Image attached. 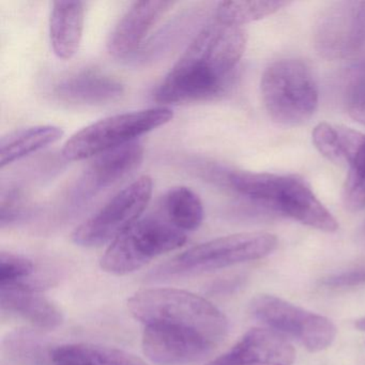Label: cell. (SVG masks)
I'll return each instance as SVG.
<instances>
[{
  "mask_svg": "<svg viewBox=\"0 0 365 365\" xmlns=\"http://www.w3.org/2000/svg\"><path fill=\"white\" fill-rule=\"evenodd\" d=\"M315 48L324 58L365 61V1H339L327 8L315 27Z\"/></svg>",
  "mask_w": 365,
  "mask_h": 365,
  "instance_id": "30bf717a",
  "label": "cell"
},
{
  "mask_svg": "<svg viewBox=\"0 0 365 365\" xmlns=\"http://www.w3.org/2000/svg\"><path fill=\"white\" fill-rule=\"evenodd\" d=\"M166 220L183 232L197 230L204 220V207L200 196L187 187H175L164 195Z\"/></svg>",
  "mask_w": 365,
  "mask_h": 365,
  "instance_id": "44dd1931",
  "label": "cell"
},
{
  "mask_svg": "<svg viewBox=\"0 0 365 365\" xmlns=\"http://www.w3.org/2000/svg\"><path fill=\"white\" fill-rule=\"evenodd\" d=\"M312 138L324 157L349 166L344 187L345 206L354 212L365 209V134L320 123L314 129Z\"/></svg>",
  "mask_w": 365,
  "mask_h": 365,
  "instance_id": "8fae6325",
  "label": "cell"
},
{
  "mask_svg": "<svg viewBox=\"0 0 365 365\" xmlns=\"http://www.w3.org/2000/svg\"><path fill=\"white\" fill-rule=\"evenodd\" d=\"M277 247L268 232H242L220 237L191 247L162 264L153 277L198 274L266 257Z\"/></svg>",
  "mask_w": 365,
  "mask_h": 365,
  "instance_id": "5b68a950",
  "label": "cell"
},
{
  "mask_svg": "<svg viewBox=\"0 0 365 365\" xmlns=\"http://www.w3.org/2000/svg\"><path fill=\"white\" fill-rule=\"evenodd\" d=\"M356 329L360 331H365V317L360 318L356 322Z\"/></svg>",
  "mask_w": 365,
  "mask_h": 365,
  "instance_id": "4316f807",
  "label": "cell"
},
{
  "mask_svg": "<svg viewBox=\"0 0 365 365\" xmlns=\"http://www.w3.org/2000/svg\"><path fill=\"white\" fill-rule=\"evenodd\" d=\"M294 359V346L285 336L269 328H253L207 365H292Z\"/></svg>",
  "mask_w": 365,
  "mask_h": 365,
  "instance_id": "5bb4252c",
  "label": "cell"
},
{
  "mask_svg": "<svg viewBox=\"0 0 365 365\" xmlns=\"http://www.w3.org/2000/svg\"><path fill=\"white\" fill-rule=\"evenodd\" d=\"M63 134V130L56 125H36L4 136L0 140V168L55 144Z\"/></svg>",
  "mask_w": 365,
  "mask_h": 365,
  "instance_id": "d6986e66",
  "label": "cell"
},
{
  "mask_svg": "<svg viewBox=\"0 0 365 365\" xmlns=\"http://www.w3.org/2000/svg\"><path fill=\"white\" fill-rule=\"evenodd\" d=\"M125 87L117 78L99 71L85 69L74 72L59 81L55 86L57 99L73 106H103L116 101Z\"/></svg>",
  "mask_w": 365,
  "mask_h": 365,
  "instance_id": "2e32d148",
  "label": "cell"
},
{
  "mask_svg": "<svg viewBox=\"0 0 365 365\" xmlns=\"http://www.w3.org/2000/svg\"><path fill=\"white\" fill-rule=\"evenodd\" d=\"M260 86L267 113L279 125H302L317 110L315 78L309 68L298 59L271 63L262 74Z\"/></svg>",
  "mask_w": 365,
  "mask_h": 365,
  "instance_id": "277c9868",
  "label": "cell"
},
{
  "mask_svg": "<svg viewBox=\"0 0 365 365\" xmlns=\"http://www.w3.org/2000/svg\"><path fill=\"white\" fill-rule=\"evenodd\" d=\"M151 177L142 176L116 194L108 204L81 224L72 240L84 247L112 242L140 220L153 195Z\"/></svg>",
  "mask_w": 365,
  "mask_h": 365,
  "instance_id": "ba28073f",
  "label": "cell"
},
{
  "mask_svg": "<svg viewBox=\"0 0 365 365\" xmlns=\"http://www.w3.org/2000/svg\"><path fill=\"white\" fill-rule=\"evenodd\" d=\"M41 337L29 330L10 333L4 344V349L10 359L22 365H46L52 350L48 351Z\"/></svg>",
  "mask_w": 365,
  "mask_h": 365,
  "instance_id": "603a6c76",
  "label": "cell"
},
{
  "mask_svg": "<svg viewBox=\"0 0 365 365\" xmlns=\"http://www.w3.org/2000/svg\"><path fill=\"white\" fill-rule=\"evenodd\" d=\"M144 160V148L138 142L97 155L87 166L73 189V200L85 202L133 174Z\"/></svg>",
  "mask_w": 365,
  "mask_h": 365,
  "instance_id": "4fadbf2b",
  "label": "cell"
},
{
  "mask_svg": "<svg viewBox=\"0 0 365 365\" xmlns=\"http://www.w3.org/2000/svg\"><path fill=\"white\" fill-rule=\"evenodd\" d=\"M53 362L71 365H147L145 361L118 348L95 344H71L52 350Z\"/></svg>",
  "mask_w": 365,
  "mask_h": 365,
  "instance_id": "ffe728a7",
  "label": "cell"
},
{
  "mask_svg": "<svg viewBox=\"0 0 365 365\" xmlns=\"http://www.w3.org/2000/svg\"><path fill=\"white\" fill-rule=\"evenodd\" d=\"M35 271V264L24 256L10 252L0 254V285L20 283L21 279L31 277Z\"/></svg>",
  "mask_w": 365,
  "mask_h": 365,
  "instance_id": "d4e9b609",
  "label": "cell"
},
{
  "mask_svg": "<svg viewBox=\"0 0 365 365\" xmlns=\"http://www.w3.org/2000/svg\"><path fill=\"white\" fill-rule=\"evenodd\" d=\"M174 1H136L115 25L108 37V51L115 58L133 56L151 29L174 7Z\"/></svg>",
  "mask_w": 365,
  "mask_h": 365,
  "instance_id": "9a60e30c",
  "label": "cell"
},
{
  "mask_svg": "<svg viewBox=\"0 0 365 365\" xmlns=\"http://www.w3.org/2000/svg\"><path fill=\"white\" fill-rule=\"evenodd\" d=\"M185 241V232L168 220L145 217L113 241L102 257L101 267L113 274H129L158 256L179 249Z\"/></svg>",
  "mask_w": 365,
  "mask_h": 365,
  "instance_id": "52a82bcc",
  "label": "cell"
},
{
  "mask_svg": "<svg viewBox=\"0 0 365 365\" xmlns=\"http://www.w3.org/2000/svg\"><path fill=\"white\" fill-rule=\"evenodd\" d=\"M251 313L267 328L296 339L309 351L327 349L336 336V327L329 318L279 297L259 294L252 301Z\"/></svg>",
  "mask_w": 365,
  "mask_h": 365,
  "instance_id": "9c48e42d",
  "label": "cell"
},
{
  "mask_svg": "<svg viewBox=\"0 0 365 365\" xmlns=\"http://www.w3.org/2000/svg\"><path fill=\"white\" fill-rule=\"evenodd\" d=\"M322 285L333 289H345L365 285V266L329 275L322 279Z\"/></svg>",
  "mask_w": 365,
  "mask_h": 365,
  "instance_id": "484cf974",
  "label": "cell"
},
{
  "mask_svg": "<svg viewBox=\"0 0 365 365\" xmlns=\"http://www.w3.org/2000/svg\"><path fill=\"white\" fill-rule=\"evenodd\" d=\"M247 46L241 27L207 24L194 37L155 93L161 104L215 99L227 88Z\"/></svg>",
  "mask_w": 365,
  "mask_h": 365,
  "instance_id": "6da1fadb",
  "label": "cell"
},
{
  "mask_svg": "<svg viewBox=\"0 0 365 365\" xmlns=\"http://www.w3.org/2000/svg\"><path fill=\"white\" fill-rule=\"evenodd\" d=\"M224 183L258 208L296 220L309 227L333 232L336 220L318 200L309 185L292 175L268 173H224Z\"/></svg>",
  "mask_w": 365,
  "mask_h": 365,
  "instance_id": "7a4b0ae2",
  "label": "cell"
},
{
  "mask_svg": "<svg viewBox=\"0 0 365 365\" xmlns=\"http://www.w3.org/2000/svg\"><path fill=\"white\" fill-rule=\"evenodd\" d=\"M85 5L82 1H54L50 16V38L58 58L69 61L78 53L83 38Z\"/></svg>",
  "mask_w": 365,
  "mask_h": 365,
  "instance_id": "ac0fdd59",
  "label": "cell"
},
{
  "mask_svg": "<svg viewBox=\"0 0 365 365\" xmlns=\"http://www.w3.org/2000/svg\"><path fill=\"white\" fill-rule=\"evenodd\" d=\"M1 311L18 316L40 329H56L63 322V315L35 287L25 284L0 285Z\"/></svg>",
  "mask_w": 365,
  "mask_h": 365,
  "instance_id": "e0dca14e",
  "label": "cell"
},
{
  "mask_svg": "<svg viewBox=\"0 0 365 365\" xmlns=\"http://www.w3.org/2000/svg\"><path fill=\"white\" fill-rule=\"evenodd\" d=\"M56 365H71V364H63V363H59V364H56Z\"/></svg>",
  "mask_w": 365,
  "mask_h": 365,
  "instance_id": "f1b7e54d",
  "label": "cell"
},
{
  "mask_svg": "<svg viewBox=\"0 0 365 365\" xmlns=\"http://www.w3.org/2000/svg\"><path fill=\"white\" fill-rule=\"evenodd\" d=\"M132 315L147 324H166L198 333L221 344L228 332L226 316L210 301L185 290L153 288L136 292L128 301Z\"/></svg>",
  "mask_w": 365,
  "mask_h": 365,
  "instance_id": "3957f363",
  "label": "cell"
},
{
  "mask_svg": "<svg viewBox=\"0 0 365 365\" xmlns=\"http://www.w3.org/2000/svg\"><path fill=\"white\" fill-rule=\"evenodd\" d=\"M360 238H361V240H362L363 242L365 243V222H364V224H363L362 227H361V230H360Z\"/></svg>",
  "mask_w": 365,
  "mask_h": 365,
  "instance_id": "83f0119b",
  "label": "cell"
},
{
  "mask_svg": "<svg viewBox=\"0 0 365 365\" xmlns=\"http://www.w3.org/2000/svg\"><path fill=\"white\" fill-rule=\"evenodd\" d=\"M345 102L350 117L365 125V61H360L350 73Z\"/></svg>",
  "mask_w": 365,
  "mask_h": 365,
  "instance_id": "cb8c5ba5",
  "label": "cell"
},
{
  "mask_svg": "<svg viewBox=\"0 0 365 365\" xmlns=\"http://www.w3.org/2000/svg\"><path fill=\"white\" fill-rule=\"evenodd\" d=\"M287 5V1H221L215 9V20L222 24L241 27L271 16Z\"/></svg>",
  "mask_w": 365,
  "mask_h": 365,
  "instance_id": "7402d4cb",
  "label": "cell"
},
{
  "mask_svg": "<svg viewBox=\"0 0 365 365\" xmlns=\"http://www.w3.org/2000/svg\"><path fill=\"white\" fill-rule=\"evenodd\" d=\"M215 347V344L198 333L166 324H147L143 334L145 354L158 365L200 362Z\"/></svg>",
  "mask_w": 365,
  "mask_h": 365,
  "instance_id": "7c38bea8",
  "label": "cell"
},
{
  "mask_svg": "<svg viewBox=\"0 0 365 365\" xmlns=\"http://www.w3.org/2000/svg\"><path fill=\"white\" fill-rule=\"evenodd\" d=\"M173 118L172 108L158 106L101 119L73 134L63 145V157L67 161H82L97 157L136 142V138L165 125Z\"/></svg>",
  "mask_w": 365,
  "mask_h": 365,
  "instance_id": "8992f818",
  "label": "cell"
}]
</instances>
